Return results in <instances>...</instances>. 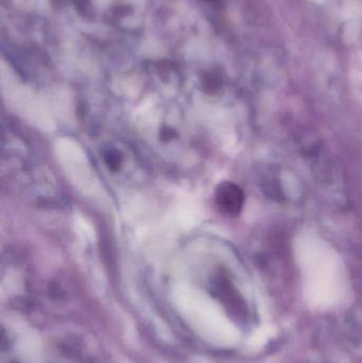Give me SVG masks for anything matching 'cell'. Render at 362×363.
<instances>
[{
	"instance_id": "1",
	"label": "cell",
	"mask_w": 362,
	"mask_h": 363,
	"mask_svg": "<svg viewBox=\"0 0 362 363\" xmlns=\"http://www.w3.org/2000/svg\"><path fill=\"white\" fill-rule=\"evenodd\" d=\"M217 206L227 216H238L244 206V194L242 188L231 182H223L215 194Z\"/></svg>"
},
{
	"instance_id": "2",
	"label": "cell",
	"mask_w": 362,
	"mask_h": 363,
	"mask_svg": "<svg viewBox=\"0 0 362 363\" xmlns=\"http://www.w3.org/2000/svg\"><path fill=\"white\" fill-rule=\"evenodd\" d=\"M104 161H106V165L110 168L113 172H117V170L120 168L121 161H123V157H121L120 153L116 150H108L104 155Z\"/></svg>"
},
{
	"instance_id": "3",
	"label": "cell",
	"mask_w": 362,
	"mask_h": 363,
	"mask_svg": "<svg viewBox=\"0 0 362 363\" xmlns=\"http://www.w3.org/2000/svg\"><path fill=\"white\" fill-rule=\"evenodd\" d=\"M174 136H176V133L172 130L168 129L163 131L164 140H170V138H174Z\"/></svg>"
}]
</instances>
